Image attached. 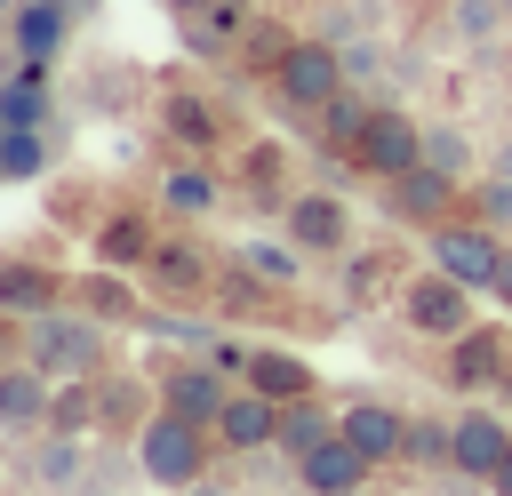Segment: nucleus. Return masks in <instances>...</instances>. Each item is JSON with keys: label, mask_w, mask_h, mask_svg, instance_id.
<instances>
[{"label": "nucleus", "mask_w": 512, "mask_h": 496, "mask_svg": "<svg viewBox=\"0 0 512 496\" xmlns=\"http://www.w3.org/2000/svg\"><path fill=\"white\" fill-rule=\"evenodd\" d=\"M216 432L208 424H192V416H176V408H152L144 424H136V464H144V480L152 488H168V496H184L200 472H216Z\"/></svg>", "instance_id": "obj_1"}, {"label": "nucleus", "mask_w": 512, "mask_h": 496, "mask_svg": "<svg viewBox=\"0 0 512 496\" xmlns=\"http://www.w3.org/2000/svg\"><path fill=\"white\" fill-rule=\"evenodd\" d=\"M56 8H64V16H72V24H88V16H96V8H104V0H56Z\"/></svg>", "instance_id": "obj_41"}, {"label": "nucleus", "mask_w": 512, "mask_h": 496, "mask_svg": "<svg viewBox=\"0 0 512 496\" xmlns=\"http://www.w3.org/2000/svg\"><path fill=\"white\" fill-rule=\"evenodd\" d=\"M72 304H80V312H96V320H120V312H136V296H128V272H112V264L80 272V280H72Z\"/></svg>", "instance_id": "obj_29"}, {"label": "nucleus", "mask_w": 512, "mask_h": 496, "mask_svg": "<svg viewBox=\"0 0 512 496\" xmlns=\"http://www.w3.org/2000/svg\"><path fill=\"white\" fill-rule=\"evenodd\" d=\"M448 360H440V384H456V392H480V384H504L512 376V336H496V328H464V336H448L440 344Z\"/></svg>", "instance_id": "obj_9"}, {"label": "nucleus", "mask_w": 512, "mask_h": 496, "mask_svg": "<svg viewBox=\"0 0 512 496\" xmlns=\"http://www.w3.org/2000/svg\"><path fill=\"white\" fill-rule=\"evenodd\" d=\"M232 264H240V272H256V280H264V288H296V280H304V264H312V256H304V248H296V240H288V232H280V240H272V232H248V240H240V248H232Z\"/></svg>", "instance_id": "obj_23"}, {"label": "nucleus", "mask_w": 512, "mask_h": 496, "mask_svg": "<svg viewBox=\"0 0 512 496\" xmlns=\"http://www.w3.org/2000/svg\"><path fill=\"white\" fill-rule=\"evenodd\" d=\"M504 8H512V0H504Z\"/></svg>", "instance_id": "obj_45"}, {"label": "nucleus", "mask_w": 512, "mask_h": 496, "mask_svg": "<svg viewBox=\"0 0 512 496\" xmlns=\"http://www.w3.org/2000/svg\"><path fill=\"white\" fill-rule=\"evenodd\" d=\"M96 392H104V424H96V440H104V432H128V440H136V424L160 408V392H144V384H128V392H120L112 376H96Z\"/></svg>", "instance_id": "obj_30"}, {"label": "nucleus", "mask_w": 512, "mask_h": 496, "mask_svg": "<svg viewBox=\"0 0 512 496\" xmlns=\"http://www.w3.org/2000/svg\"><path fill=\"white\" fill-rule=\"evenodd\" d=\"M336 496H368V488H336Z\"/></svg>", "instance_id": "obj_44"}, {"label": "nucleus", "mask_w": 512, "mask_h": 496, "mask_svg": "<svg viewBox=\"0 0 512 496\" xmlns=\"http://www.w3.org/2000/svg\"><path fill=\"white\" fill-rule=\"evenodd\" d=\"M152 216H136V208H112L104 224H96V264H112V272H144V256H152Z\"/></svg>", "instance_id": "obj_22"}, {"label": "nucleus", "mask_w": 512, "mask_h": 496, "mask_svg": "<svg viewBox=\"0 0 512 496\" xmlns=\"http://www.w3.org/2000/svg\"><path fill=\"white\" fill-rule=\"evenodd\" d=\"M56 304H72V280H64V272H48V264H32V256H0V312H8V320L56 312Z\"/></svg>", "instance_id": "obj_14"}, {"label": "nucleus", "mask_w": 512, "mask_h": 496, "mask_svg": "<svg viewBox=\"0 0 512 496\" xmlns=\"http://www.w3.org/2000/svg\"><path fill=\"white\" fill-rule=\"evenodd\" d=\"M504 16H512L504 0H456V8H448V32H456V40H472V48H488V40L504 32Z\"/></svg>", "instance_id": "obj_32"}, {"label": "nucleus", "mask_w": 512, "mask_h": 496, "mask_svg": "<svg viewBox=\"0 0 512 496\" xmlns=\"http://www.w3.org/2000/svg\"><path fill=\"white\" fill-rule=\"evenodd\" d=\"M160 8H176V16H200V8H216V0H160Z\"/></svg>", "instance_id": "obj_43"}, {"label": "nucleus", "mask_w": 512, "mask_h": 496, "mask_svg": "<svg viewBox=\"0 0 512 496\" xmlns=\"http://www.w3.org/2000/svg\"><path fill=\"white\" fill-rule=\"evenodd\" d=\"M336 432H344L368 464H400V448H408V416L384 408V400H352V408H336Z\"/></svg>", "instance_id": "obj_15"}, {"label": "nucleus", "mask_w": 512, "mask_h": 496, "mask_svg": "<svg viewBox=\"0 0 512 496\" xmlns=\"http://www.w3.org/2000/svg\"><path fill=\"white\" fill-rule=\"evenodd\" d=\"M456 192H464V184H448L432 160H416L408 176H392V216H408V224H424V232H432L440 216H456Z\"/></svg>", "instance_id": "obj_18"}, {"label": "nucleus", "mask_w": 512, "mask_h": 496, "mask_svg": "<svg viewBox=\"0 0 512 496\" xmlns=\"http://www.w3.org/2000/svg\"><path fill=\"white\" fill-rule=\"evenodd\" d=\"M472 216L480 224H496V232H512V176H472Z\"/></svg>", "instance_id": "obj_33"}, {"label": "nucleus", "mask_w": 512, "mask_h": 496, "mask_svg": "<svg viewBox=\"0 0 512 496\" xmlns=\"http://www.w3.org/2000/svg\"><path fill=\"white\" fill-rule=\"evenodd\" d=\"M24 360L48 368L56 384H64V376H104L112 336H104L96 312H80V304L64 312V304H56V312H32V320H24Z\"/></svg>", "instance_id": "obj_2"}, {"label": "nucleus", "mask_w": 512, "mask_h": 496, "mask_svg": "<svg viewBox=\"0 0 512 496\" xmlns=\"http://www.w3.org/2000/svg\"><path fill=\"white\" fill-rule=\"evenodd\" d=\"M360 120H368V96H352V88L320 104V128H328V136H336L344 152H352V136H360Z\"/></svg>", "instance_id": "obj_34"}, {"label": "nucleus", "mask_w": 512, "mask_h": 496, "mask_svg": "<svg viewBox=\"0 0 512 496\" xmlns=\"http://www.w3.org/2000/svg\"><path fill=\"white\" fill-rule=\"evenodd\" d=\"M424 248H432V264L456 272L464 288H496V272H504V232L480 224V216H440V224L424 232Z\"/></svg>", "instance_id": "obj_4"}, {"label": "nucleus", "mask_w": 512, "mask_h": 496, "mask_svg": "<svg viewBox=\"0 0 512 496\" xmlns=\"http://www.w3.org/2000/svg\"><path fill=\"white\" fill-rule=\"evenodd\" d=\"M376 64H384V48L376 40H344V80L360 88V80H376Z\"/></svg>", "instance_id": "obj_37"}, {"label": "nucleus", "mask_w": 512, "mask_h": 496, "mask_svg": "<svg viewBox=\"0 0 512 496\" xmlns=\"http://www.w3.org/2000/svg\"><path fill=\"white\" fill-rule=\"evenodd\" d=\"M96 424H104V392H96V376H64V384H56V400H48V432L96 440Z\"/></svg>", "instance_id": "obj_25"}, {"label": "nucleus", "mask_w": 512, "mask_h": 496, "mask_svg": "<svg viewBox=\"0 0 512 496\" xmlns=\"http://www.w3.org/2000/svg\"><path fill=\"white\" fill-rule=\"evenodd\" d=\"M488 296H496V304L512 312V248H504V272H496V288H488Z\"/></svg>", "instance_id": "obj_38"}, {"label": "nucleus", "mask_w": 512, "mask_h": 496, "mask_svg": "<svg viewBox=\"0 0 512 496\" xmlns=\"http://www.w3.org/2000/svg\"><path fill=\"white\" fill-rule=\"evenodd\" d=\"M280 232H288L304 256H320V264L352 256V208H344L336 192H296V200L280 208Z\"/></svg>", "instance_id": "obj_7"}, {"label": "nucleus", "mask_w": 512, "mask_h": 496, "mask_svg": "<svg viewBox=\"0 0 512 496\" xmlns=\"http://www.w3.org/2000/svg\"><path fill=\"white\" fill-rule=\"evenodd\" d=\"M160 496H168V488H160Z\"/></svg>", "instance_id": "obj_47"}, {"label": "nucleus", "mask_w": 512, "mask_h": 496, "mask_svg": "<svg viewBox=\"0 0 512 496\" xmlns=\"http://www.w3.org/2000/svg\"><path fill=\"white\" fill-rule=\"evenodd\" d=\"M184 496H232V488H224V480H216V472H200V480H192V488H184Z\"/></svg>", "instance_id": "obj_40"}, {"label": "nucleus", "mask_w": 512, "mask_h": 496, "mask_svg": "<svg viewBox=\"0 0 512 496\" xmlns=\"http://www.w3.org/2000/svg\"><path fill=\"white\" fill-rule=\"evenodd\" d=\"M48 400H56V376L32 368V360H0V440L16 432H48Z\"/></svg>", "instance_id": "obj_13"}, {"label": "nucleus", "mask_w": 512, "mask_h": 496, "mask_svg": "<svg viewBox=\"0 0 512 496\" xmlns=\"http://www.w3.org/2000/svg\"><path fill=\"white\" fill-rule=\"evenodd\" d=\"M272 80H280V96L296 104V112H320L328 96H344L352 80H344V48L336 40H288L280 48V64H272Z\"/></svg>", "instance_id": "obj_6"}, {"label": "nucleus", "mask_w": 512, "mask_h": 496, "mask_svg": "<svg viewBox=\"0 0 512 496\" xmlns=\"http://www.w3.org/2000/svg\"><path fill=\"white\" fill-rule=\"evenodd\" d=\"M0 112H8L16 128H48V120H56V104H48V80H40V64H24V72H8V80H0Z\"/></svg>", "instance_id": "obj_28"}, {"label": "nucleus", "mask_w": 512, "mask_h": 496, "mask_svg": "<svg viewBox=\"0 0 512 496\" xmlns=\"http://www.w3.org/2000/svg\"><path fill=\"white\" fill-rule=\"evenodd\" d=\"M424 160V120L416 112H400V104H368V120H360V136H352V168H368V176H408Z\"/></svg>", "instance_id": "obj_3"}, {"label": "nucleus", "mask_w": 512, "mask_h": 496, "mask_svg": "<svg viewBox=\"0 0 512 496\" xmlns=\"http://www.w3.org/2000/svg\"><path fill=\"white\" fill-rule=\"evenodd\" d=\"M240 176H248L256 192H280V144H248V160H240Z\"/></svg>", "instance_id": "obj_36"}, {"label": "nucleus", "mask_w": 512, "mask_h": 496, "mask_svg": "<svg viewBox=\"0 0 512 496\" xmlns=\"http://www.w3.org/2000/svg\"><path fill=\"white\" fill-rule=\"evenodd\" d=\"M160 136H168L176 152H216L224 120H216V104H208V96H192V88H168V96H160Z\"/></svg>", "instance_id": "obj_20"}, {"label": "nucleus", "mask_w": 512, "mask_h": 496, "mask_svg": "<svg viewBox=\"0 0 512 496\" xmlns=\"http://www.w3.org/2000/svg\"><path fill=\"white\" fill-rule=\"evenodd\" d=\"M488 168H496V176H512V136L496 144V160H488Z\"/></svg>", "instance_id": "obj_42"}, {"label": "nucleus", "mask_w": 512, "mask_h": 496, "mask_svg": "<svg viewBox=\"0 0 512 496\" xmlns=\"http://www.w3.org/2000/svg\"><path fill=\"white\" fill-rule=\"evenodd\" d=\"M0 184H8V176H0Z\"/></svg>", "instance_id": "obj_46"}, {"label": "nucleus", "mask_w": 512, "mask_h": 496, "mask_svg": "<svg viewBox=\"0 0 512 496\" xmlns=\"http://www.w3.org/2000/svg\"><path fill=\"white\" fill-rule=\"evenodd\" d=\"M504 448H512V424H504L496 408H464V416H448V472L488 480V472L504 464Z\"/></svg>", "instance_id": "obj_12"}, {"label": "nucleus", "mask_w": 512, "mask_h": 496, "mask_svg": "<svg viewBox=\"0 0 512 496\" xmlns=\"http://www.w3.org/2000/svg\"><path fill=\"white\" fill-rule=\"evenodd\" d=\"M424 160H432L448 184H464V192H472V176H480V144H472L456 120H424Z\"/></svg>", "instance_id": "obj_26"}, {"label": "nucleus", "mask_w": 512, "mask_h": 496, "mask_svg": "<svg viewBox=\"0 0 512 496\" xmlns=\"http://www.w3.org/2000/svg\"><path fill=\"white\" fill-rule=\"evenodd\" d=\"M32 480H40L48 496H80V488H88V440L48 432V440L32 448Z\"/></svg>", "instance_id": "obj_24"}, {"label": "nucleus", "mask_w": 512, "mask_h": 496, "mask_svg": "<svg viewBox=\"0 0 512 496\" xmlns=\"http://www.w3.org/2000/svg\"><path fill=\"white\" fill-rule=\"evenodd\" d=\"M488 496H512V448H504V464L488 472Z\"/></svg>", "instance_id": "obj_39"}, {"label": "nucleus", "mask_w": 512, "mask_h": 496, "mask_svg": "<svg viewBox=\"0 0 512 496\" xmlns=\"http://www.w3.org/2000/svg\"><path fill=\"white\" fill-rule=\"evenodd\" d=\"M208 432H216V448H224V456H256V448H272V440H280V400H264L256 384H232V400L216 408V424H208Z\"/></svg>", "instance_id": "obj_11"}, {"label": "nucleus", "mask_w": 512, "mask_h": 496, "mask_svg": "<svg viewBox=\"0 0 512 496\" xmlns=\"http://www.w3.org/2000/svg\"><path fill=\"white\" fill-rule=\"evenodd\" d=\"M368 472H376V464H368V456H360V448H352L344 432H336V440H320L312 456H296V488H304V496H336V488H368Z\"/></svg>", "instance_id": "obj_17"}, {"label": "nucleus", "mask_w": 512, "mask_h": 496, "mask_svg": "<svg viewBox=\"0 0 512 496\" xmlns=\"http://www.w3.org/2000/svg\"><path fill=\"white\" fill-rule=\"evenodd\" d=\"M144 272H152V288H168V296H200V288H208V256H200L192 232H160L152 256H144Z\"/></svg>", "instance_id": "obj_21"}, {"label": "nucleus", "mask_w": 512, "mask_h": 496, "mask_svg": "<svg viewBox=\"0 0 512 496\" xmlns=\"http://www.w3.org/2000/svg\"><path fill=\"white\" fill-rule=\"evenodd\" d=\"M152 392H160V408H176V416H192V424H216V408L232 400V384H224V368L216 360H168L160 376H152Z\"/></svg>", "instance_id": "obj_8"}, {"label": "nucleus", "mask_w": 512, "mask_h": 496, "mask_svg": "<svg viewBox=\"0 0 512 496\" xmlns=\"http://www.w3.org/2000/svg\"><path fill=\"white\" fill-rule=\"evenodd\" d=\"M48 160H56V152H48L40 128H8V136H0V176H8V184H40Z\"/></svg>", "instance_id": "obj_31"}, {"label": "nucleus", "mask_w": 512, "mask_h": 496, "mask_svg": "<svg viewBox=\"0 0 512 496\" xmlns=\"http://www.w3.org/2000/svg\"><path fill=\"white\" fill-rule=\"evenodd\" d=\"M472 296H480V288H464L456 272H440V264H424L416 280H400V320H408L416 336H432V344H448V336H464V328H472Z\"/></svg>", "instance_id": "obj_5"}, {"label": "nucleus", "mask_w": 512, "mask_h": 496, "mask_svg": "<svg viewBox=\"0 0 512 496\" xmlns=\"http://www.w3.org/2000/svg\"><path fill=\"white\" fill-rule=\"evenodd\" d=\"M240 384H256L264 400H280V408H288V400H304V392H312V368H304L288 344H248V352H240Z\"/></svg>", "instance_id": "obj_19"}, {"label": "nucleus", "mask_w": 512, "mask_h": 496, "mask_svg": "<svg viewBox=\"0 0 512 496\" xmlns=\"http://www.w3.org/2000/svg\"><path fill=\"white\" fill-rule=\"evenodd\" d=\"M64 40H72V16H64L56 0H24V8L8 16V56H16V64H40V72H48V64L64 56Z\"/></svg>", "instance_id": "obj_16"}, {"label": "nucleus", "mask_w": 512, "mask_h": 496, "mask_svg": "<svg viewBox=\"0 0 512 496\" xmlns=\"http://www.w3.org/2000/svg\"><path fill=\"white\" fill-rule=\"evenodd\" d=\"M320 440H336V416L320 408V392H304V400H288V408H280V440H272V448H280V456L296 464V456H312Z\"/></svg>", "instance_id": "obj_27"}, {"label": "nucleus", "mask_w": 512, "mask_h": 496, "mask_svg": "<svg viewBox=\"0 0 512 496\" xmlns=\"http://www.w3.org/2000/svg\"><path fill=\"white\" fill-rule=\"evenodd\" d=\"M400 456H416V464L448 472V424H408V448H400Z\"/></svg>", "instance_id": "obj_35"}, {"label": "nucleus", "mask_w": 512, "mask_h": 496, "mask_svg": "<svg viewBox=\"0 0 512 496\" xmlns=\"http://www.w3.org/2000/svg\"><path fill=\"white\" fill-rule=\"evenodd\" d=\"M160 208H168L176 224H208V216L224 208V176L208 168V152H176V160L160 168Z\"/></svg>", "instance_id": "obj_10"}]
</instances>
